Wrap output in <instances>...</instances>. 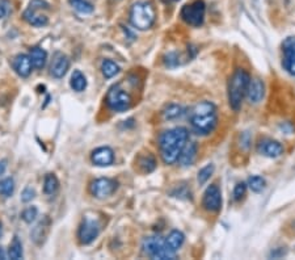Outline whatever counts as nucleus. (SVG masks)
Wrapping results in <instances>:
<instances>
[{
	"mask_svg": "<svg viewBox=\"0 0 295 260\" xmlns=\"http://www.w3.org/2000/svg\"><path fill=\"white\" fill-rule=\"evenodd\" d=\"M70 67V59L63 53H55L54 59L50 66V74L56 79L63 78L67 74V70Z\"/></svg>",
	"mask_w": 295,
	"mask_h": 260,
	"instance_id": "14",
	"label": "nucleus"
},
{
	"mask_svg": "<svg viewBox=\"0 0 295 260\" xmlns=\"http://www.w3.org/2000/svg\"><path fill=\"white\" fill-rule=\"evenodd\" d=\"M70 4L73 10L80 12V14L87 15L93 12V6L87 0H70Z\"/></svg>",
	"mask_w": 295,
	"mask_h": 260,
	"instance_id": "27",
	"label": "nucleus"
},
{
	"mask_svg": "<svg viewBox=\"0 0 295 260\" xmlns=\"http://www.w3.org/2000/svg\"><path fill=\"white\" fill-rule=\"evenodd\" d=\"M2 235H3V225L0 222V238H2Z\"/></svg>",
	"mask_w": 295,
	"mask_h": 260,
	"instance_id": "40",
	"label": "nucleus"
},
{
	"mask_svg": "<svg viewBox=\"0 0 295 260\" xmlns=\"http://www.w3.org/2000/svg\"><path fill=\"white\" fill-rule=\"evenodd\" d=\"M175 2H179V0H175Z\"/></svg>",
	"mask_w": 295,
	"mask_h": 260,
	"instance_id": "41",
	"label": "nucleus"
},
{
	"mask_svg": "<svg viewBox=\"0 0 295 260\" xmlns=\"http://www.w3.org/2000/svg\"><path fill=\"white\" fill-rule=\"evenodd\" d=\"M101 71H103L104 77L110 79V78L116 77L117 74L120 73V66L116 62H113V60L105 59L103 64H101Z\"/></svg>",
	"mask_w": 295,
	"mask_h": 260,
	"instance_id": "25",
	"label": "nucleus"
},
{
	"mask_svg": "<svg viewBox=\"0 0 295 260\" xmlns=\"http://www.w3.org/2000/svg\"><path fill=\"white\" fill-rule=\"evenodd\" d=\"M253 192L260 193L264 188H265V180L261 176H251L248 179V184H247Z\"/></svg>",
	"mask_w": 295,
	"mask_h": 260,
	"instance_id": "30",
	"label": "nucleus"
},
{
	"mask_svg": "<svg viewBox=\"0 0 295 260\" xmlns=\"http://www.w3.org/2000/svg\"><path fill=\"white\" fill-rule=\"evenodd\" d=\"M155 10L151 4L146 3V2L134 3L131 10H130V23L136 29H150L155 23Z\"/></svg>",
	"mask_w": 295,
	"mask_h": 260,
	"instance_id": "4",
	"label": "nucleus"
},
{
	"mask_svg": "<svg viewBox=\"0 0 295 260\" xmlns=\"http://www.w3.org/2000/svg\"><path fill=\"white\" fill-rule=\"evenodd\" d=\"M197 157V145L194 142H189V144H185V146L183 147V150L180 153L179 160L180 166L183 167H189L194 163Z\"/></svg>",
	"mask_w": 295,
	"mask_h": 260,
	"instance_id": "19",
	"label": "nucleus"
},
{
	"mask_svg": "<svg viewBox=\"0 0 295 260\" xmlns=\"http://www.w3.org/2000/svg\"><path fill=\"white\" fill-rule=\"evenodd\" d=\"M264 95H265V86L262 83V80L259 78L249 80L248 90H247L248 100L253 104L260 103L264 99Z\"/></svg>",
	"mask_w": 295,
	"mask_h": 260,
	"instance_id": "18",
	"label": "nucleus"
},
{
	"mask_svg": "<svg viewBox=\"0 0 295 260\" xmlns=\"http://www.w3.org/2000/svg\"><path fill=\"white\" fill-rule=\"evenodd\" d=\"M91 159H92V162L96 164V166H110V164L114 162V151L108 146L99 147V149H96V150L93 151L92 155H91Z\"/></svg>",
	"mask_w": 295,
	"mask_h": 260,
	"instance_id": "16",
	"label": "nucleus"
},
{
	"mask_svg": "<svg viewBox=\"0 0 295 260\" xmlns=\"http://www.w3.org/2000/svg\"><path fill=\"white\" fill-rule=\"evenodd\" d=\"M283 60L282 64L288 74L295 77V37H287L282 43Z\"/></svg>",
	"mask_w": 295,
	"mask_h": 260,
	"instance_id": "12",
	"label": "nucleus"
},
{
	"mask_svg": "<svg viewBox=\"0 0 295 260\" xmlns=\"http://www.w3.org/2000/svg\"><path fill=\"white\" fill-rule=\"evenodd\" d=\"M11 4L8 0H0V19H3L10 12Z\"/></svg>",
	"mask_w": 295,
	"mask_h": 260,
	"instance_id": "35",
	"label": "nucleus"
},
{
	"mask_svg": "<svg viewBox=\"0 0 295 260\" xmlns=\"http://www.w3.org/2000/svg\"><path fill=\"white\" fill-rule=\"evenodd\" d=\"M50 226H51V220L49 217L45 216L42 220L33 227V230L30 231V237H32V240L34 243L41 246V244L46 240L47 234L50 231Z\"/></svg>",
	"mask_w": 295,
	"mask_h": 260,
	"instance_id": "15",
	"label": "nucleus"
},
{
	"mask_svg": "<svg viewBox=\"0 0 295 260\" xmlns=\"http://www.w3.org/2000/svg\"><path fill=\"white\" fill-rule=\"evenodd\" d=\"M15 181L12 177H6L0 180V194L4 197H11L14 194Z\"/></svg>",
	"mask_w": 295,
	"mask_h": 260,
	"instance_id": "28",
	"label": "nucleus"
},
{
	"mask_svg": "<svg viewBox=\"0 0 295 260\" xmlns=\"http://www.w3.org/2000/svg\"><path fill=\"white\" fill-rule=\"evenodd\" d=\"M100 231H101V224L99 220L95 217L86 216L78 230V238L82 244H90L99 237Z\"/></svg>",
	"mask_w": 295,
	"mask_h": 260,
	"instance_id": "8",
	"label": "nucleus"
},
{
	"mask_svg": "<svg viewBox=\"0 0 295 260\" xmlns=\"http://www.w3.org/2000/svg\"><path fill=\"white\" fill-rule=\"evenodd\" d=\"M118 188V183L109 177H100L91 184V193L96 199H105L112 196Z\"/></svg>",
	"mask_w": 295,
	"mask_h": 260,
	"instance_id": "10",
	"label": "nucleus"
},
{
	"mask_svg": "<svg viewBox=\"0 0 295 260\" xmlns=\"http://www.w3.org/2000/svg\"><path fill=\"white\" fill-rule=\"evenodd\" d=\"M286 253V250H283V248H277V250H274V251H272V252H270V256L272 257H281V256H283V255H285Z\"/></svg>",
	"mask_w": 295,
	"mask_h": 260,
	"instance_id": "37",
	"label": "nucleus"
},
{
	"mask_svg": "<svg viewBox=\"0 0 295 260\" xmlns=\"http://www.w3.org/2000/svg\"><path fill=\"white\" fill-rule=\"evenodd\" d=\"M257 151H259L261 155L268 158H278L283 154V146H282L279 142L273 140H265L260 141L259 146H257Z\"/></svg>",
	"mask_w": 295,
	"mask_h": 260,
	"instance_id": "13",
	"label": "nucleus"
},
{
	"mask_svg": "<svg viewBox=\"0 0 295 260\" xmlns=\"http://www.w3.org/2000/svg\"><path fill=\"white\" fill-rule=\"evenodd\" d=\"M0 259H7V255L4 252V248L0 246Z\"/></svg>",
	"mask_w": 295,
	"mask_h": 260,
	"instance_id": "39",
	"label": "nucleus"
},
{
	"mask_svg": "<svg viewBox=\"0 0 295 260\" xmlns=\"http://www.w3.org/2000/svg\"><path fill=\"white\" fill-rule=\"evenodd\" d=\"M188 130L185 127H175L167 130L159 137V149L163 162L166 164L175 163L188 141Z\"/></svg>",
	"mask_w": 295,
	"mask_h": 260,
	"instance_id": "1",
	"label": "nucleus"
},
{
	"mask_svg": "<svg viewBox=\"0 0 295 260\" xmlns=\"http://www.w3.org/2000/svg\"><path fill=\"white\" fill-rule=\"evenodd\" d=\"M184 240H185V237H184V234L179 230H172L171 233L168 234V237L166 238V242L168 244L169 250L172 251V252H177L180 247L183 246Z\"/></svg>",
	"mask_w": 295,
	"mask_h": 260,
	"instance_id": "21",
	"label": "nucleus"
},
{
	"mask_svg": "<svg viewBox=\"0 0 295 260\" xmlns=\"http://www.w3.org/2000/svg\"><path fill=\"white\" fill-rule=\"evenodd\" d=\"M105 101L106 105L113 112H125V110L130 109L131 104H133V99L130 94L126 90H123L121 84H116L108 91Z\"/></svg>",
	"mask_w": 295,
	"mask_h": 260,
	"instance_id": "6",
	"label": "nucleus"
},
{
	"mask_svg": "<svg viewBox=\"0 0 295 260\" xmlns=\"http://www.w3.org/2000/svg\"><path fill=\"white\" fill-rule=\"evenodd\" d=\"M47 10H50L47 2H45V0H32L29 3V7L24 11V20L30 25H33V27H45V25H47L49 20H47L46 15H43L42 12Z\"/></svg>",
	"mask_w": 295,
	"mask_h": 260,
	"instance_id": "7",
	"label": "nucleus"
},
{
	"mask_svg": "<svg viewBox=\"0 0 295 260\" xmlns=\"http://www.w3.org/2000/svg\"><path fill=\"white\" fill-rule=\"evenodd\" d=\"M8 256H10V259L14 260H19L23 257V246H21L19 237H15L14 240H12L10 250H8Z\"/></svg>",
	"mask_w": 295,
	"mask_h": 260,
	"instance_id": "26",
	"label": "nucleus"
},
{
	"mask_svg": "<svg viewBox=\"0 0 295 260\" xmlns=\"http://www.w3.org/2000/svg\"><path fill=\"white\" fill-rule=\"evenodd\" d=\"M251 75L244 69H236L229 82V104L232 109L238 112L242 108L243 99L247 95Z\"/></svg>",
	"mask_w": 295,
	"mask_h": 260,
	"instance_id": "3",
	"label": "nucleus"
},
{
	"mask_svg": "<svg viewBox=\"0 0 295 260\" xmlns=\"http://www.w3.org/2000/svg\"><path fill=\"white\" fill-rule=\"evenodd\" d=\"M36 217H37V208L34 207L27 208V209L23 212V214H21V218H23L27 224H32V222L36 220Z\"/></svg>",
	"mask_w": 295,
	"mask_h": 260,
	"instance_id": "32",
	"label": "nucleus"
},
{
	"mask_svg": "<svg viewBox=\"0 0 295 260\" xmlns=\"http://www.w3.org/2000/svg\"><path fill=\"white\" fill-rule=\"evenodd\" d=\"M212 172H214V166L212 164H207L206 167H203L202 170H199L198 172V183L205 184L210 179Z\"/></svg>",
	"mask_w": 295,
	"mask_h": 260,
	"instance_id": "31",
	"label": "nucleus"
},
{
	"mask_svg": "<svg viewBox=\"0 0 295 260\" xmlns=\"http://www.w3.org/2000/svg\"><path fill=\"white\" fill-rule=\"evenodd\" d=\"M190 123L198 134H210L218 123L216 107L211 101H201L190 112Z\"/></svg>",
	"mask_w": 295,
	"mask_h": 260,
	"instance_id": "2",
	"label": "nucleus"
},
{
	"mask_svg": "<svg viewBox=\"0 0 295 260\" xmlns=\"http://www.w3.org/2000/svg\"><path fill=\"white\" fill-rule=\"evenodd\" d=\"M70 86L73 91H77V92H82L87 88V79L84 77L82 71L75 70L71 75V82Z\"/></svg>",
	"mask_w": 295,
	"mask_h": 260,
	"instance_id": "23",
	"label": "nucleus"
},
{
	"mask_svg": "<svg viewBox=\"0 0 295 260\" xmlns=\"http://www.w3.org/2000/svg\"><path fill=\"white\" fill-rule=\"evenodd\" d=\"M34 196H36V192H34L33 188L27 187L21 193V200H23V203H29V201L33 200Z\"/></svg>",
	"mask_w": 295,
	"mask_h": 260,
	"instance_id": "34",
	"label": "nucleus"
},
{
	"mask_svg": "<svg viewBox=\"0 0 295 260\" xmlns=\"http://www.w3.org/2000/svg\"><path fill=\"white\" fill-rule=\"evenodd\" d=\"M138 166H139L140 171L144 173L153 172L156 168V159L153 154H144V155H140L138 158Z\"/></svg>",
	"mask_w": 295,
	"mask_h": 260,
	"instance_id": "22",
	"label": "nucleus"
},
{
	"mask_svg": "<svg viewBox=\"0 0 295 260\" xmlns=\"http://www.w3.org/2000/svg\"><path fill=\"white\" fill-rule=\"evenodd\" d=\"M59 188V181L54 173H47L43 181V190L46 194H54Z\"/></svg>",
	"mask_w": 295,
	"mask_h": 260,
	"instance_id": "24",
	"label": "nucleus"
},
{
	"mask_svg": "<svg viewBox=\"0 0 295 260\" xmlns=\"http://www.w3.org/2000/svg\"><path fill=\"white\" fill-rule=\"evenodd\" d=\"M166 63L167 66H176V64H179V60H177V55H176V53H171L167 55Z\"/></svg>",
	"mask_w": 295,
	"mask_h": 260,
	"instance_id": "36",
	"label": "nucleus"
},
{
	"mask_svg": "<svg viewBox=\"0 0 295 260\" xmlns=\"http://www.w3.org/2000/svg\"><path fill=\"white\" fill-rule=\"evenodd\" d=\"M30 60H32V64H33L34 69H37V70H41V69H43V66H45V63H46V59H47V53L45 50H43L42 47H32L30 49Z\"/></svg>",
	"mask_w": 295,
	"mask_h": 260,
	"instance_id": "20",
	"label": "nucleus"
},
{
	"mask_svg": "<svg viewBox=\"0 0 295 260\" xmlns=\"http://www.w3.org/2000/svg\"><path fill=\"white\" fill-rule=\"evenodd\" d=\"M202 205L207 212H219L222 208V193L220 189L216 184H211L206 188L205 193H203Z\"/></svg>",
	"mask_w": 295,
	"mask_h": 260,
	"instance_id": "11",
	"label": "nucleus"
},
{
	"mask_svg": "<svg viewBox=\"0 0 295 260\" xmlns=\"http://www.w3.org/2000/svg\"><path fill=\"white\" fill-rule=\"evenodd\" d=\"M6 170H7V160H0V175H3Z\"/></svg>",
	"mask_w": 295,
	"mask_h": 260,
	"instance_id": "38",
	"label": "nucleus"
},
{
	"mask_svg": "<svg viewBox=\"0 0 295 260\" xmlns=\"http://www.w3.org/2000/svg\"><path fill=\"white\" fill-rule=\"evenodd\" d=\"M143 252L151 259H176V253L169 250L166 239L162 237H147L143 240Z\"/></svg>",
	"mask_w": 295,
	"mask_h": 260,
	"instance_id": "5",
	"label": "nucleus"
},
{
	"mask_svg": "<svg viewBox=\"0 0 295 260\" xmlns=\"http://www.w3.org/2000/svg\"><path fill=\"white\" fill-rule=\"evenodd\" d=\"M183 108L180 105H176V104H171L169 107L166 108V110L163 112V116L166 120H175L177 117H180L183 114Z\"/></svg>",
	"mask_w": 295,
	"mask_h": 260,
	"instance_id": "29",
	"label": "nucleus"
},
{
	"mask_svg": "<svg viewBox=\"0 0 295 260\" xmlns=\"http://www.w3.org/2000/svg\"><path fill=\"white\" fill-rule=\"evenodd\" d=\"M246 190H247V184L246 183H239L236 184L235 189H234V200L240 201L243 197L246 196Z\"/></svg>",
	"mask_w": 295,
	"mask_h": 260,
	"instance_id": "33",
	"label": "nucleus"
},
{
	"mask_svg": "<svg viewBox=\"0 0 295 260\" xmlns=\"http://www.w3.org/2000/svg\"><path fill=\"white\" fill-rule=\"evenodd\" d=\"M206 6L202 0H197L192 4H186L181 10V17L186 24L192 27H201L205 20Z\"/></svg>",
	"mask_w": 295,
	"mask_h": 260,
	"instance_id": "9",
	"label": "nucleus"
},
{
	"mask_svg": "<svg viewBox=\"0 0 295 260\" xmlns=\"http://www.w3.org/2000/svg\"><path fill=\"white\" fill-rule=\"evenodd\" d=\"M12 67L21 78H27L32 73L33 64H32L29 55H27V54H17L16 57L12 59Z\"/></svg>",
	"mask_w": 295,
	"mask_h": 260,
	"instance_id": "17",
	"label": "nucleus"
}]
</instances>
